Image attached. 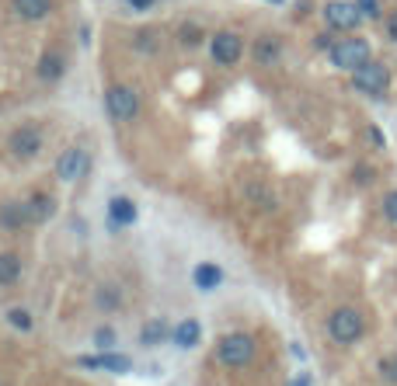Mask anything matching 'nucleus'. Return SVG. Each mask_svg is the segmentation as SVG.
<instances>
[{
  "label": "nucleus",
  "mask_w": 397,
  "mask_h": 386,
  "mask_svg": "<svg viewBox=\"0 0 397 386\" xmlns=\"http://www.w3.org/2000/svg\"><path fill=\"white\" fill-rule=\"evenodd\" d=\"M324 21L338 32H352L359 21H363V11L356 4H345V0H331V4L324 8Z\"/></svg>",
  "instance_id": "obj_6"
},
{
  "label": "nucleus",
  "mask_w": 397,
  "mask_h": 386,
  "mask_svg": "<svg viewBox=\"0 0 397 386\" xmlns=\"http://www.w3.org/2000/svg\"><path fill=\"white\" fill-rule=\"evenodd\" d=\"M373 60V52H369V42L366 38H342V42H334L331 45V63L338 70H359L363 63Z\"/></svg>",
  "instance_id": "obj_2"
},
{
  "label": "nucleus",
  "mask_w": 397,
  "mask_h": 386,
  "mask_svg": "<svg viewBox=\"0 0 397 386\" xmlns=\"http://www.w3.org/2000/svg\"><path fill=\"white\" fill-rule=\"evenodd\" d=\"M87 168H91V157H87V150L70 146V150H63L60 163H56V174H60L63 181H77V178H84V174H87Z\"/></svg>",
  "instance_id": "obj_7"
},
{
  "label": "nucleus",
  "mask_w": 397,
  "mask_h": 386,
  "mask_svg": "<svg viewBox=\"0 0 397 386\" xmlns=\"http://www.w3.org/2000/svg\"><path fill=\"white\" fill-rule=\"evenodd\" d=\"M290 386H310V376H307V372H303V376H297V379H293V383H290Z\"/></svg>",
  "instance_id": "obj_30"
},
{
  "label": "nucleus",
  "mask_w": 397,
  "mask_h": 386,
  "mask_svg": "<svg viewBox=\"0 0 397 386\" xmlns=\"http://www.w3.org/2000/svg\"><path fill=\"white\" fill-rule=\"evenodd\" d=\"M28 212H32V223H42V219L52 216V198H49V195H35V198L28 202Z\"/></svg>",
  "instance_id": "obj_17"
},
{
  "label": "nucleus",
  "mask_w": 397,
  "mask_h": 386,
  "mask_svg": "<svg viewBox=\"0 0 397 386\" xmlns=\"http://www.w3.org/2000/svg\"><path fill=\"white\" fill-rule=\"evenodd\" d=\"M164 338H167V327H164V320H150V323L143 327V345H150V348H153V345H160Z\"/></svg>",
  "instance_id": "obj_18"
},
{
  "label": "nucleus",
  "mask_w": 397,
  "mask_h": 386,
  "mask_svg": "<svg viewBox=\"0 0 397 386\" xmlns=\"http://www.w3.org/2000/svg\"><path fill=\"white\" fill-rule=\"evenodd\" d=\"M192 279H195V286H199V289H206V293H209V289H216V286H219L223 271H219L216 264H199Z\"/></svg>",
  "instance_id": "obj_14"
},
{
  "label": "nucleus",
  "mask_w": 397,
  "mask_h": 386,
  "mask_svg": "<svg viewBox=\"0 0 397 386\" xmlns=\"http://www.w3.org/2000/svg\"><path fill=\"white\" fill-rule=\"evenodd\" d=\"M363 330H366V320H363V313L352 310V306H342V310H334V313L328 317V334H331V341H338V345H356V341L363 338Z\"/></svg>",
  "instance_id": "obj_1"
},
{
  "label": "nucleus",
  "mask_w": 397,
  "mask_h": 386,
  "mask_svg": "<svg viewBox=\"0 0 397 386\" xmlns=\"http://www.w3.org/2000/svg\"><path fill=\"white\" fill-rule=\"evenodd\" d=\"M272 60H279V38H261L258 42V63L268 67Z\"/></svg>",
  "instance_id": "obj_19"
},
{
  "label": "nucleus",
  "mask_w": 397,
  "mask_h": 386,
  "mask_svg": "<svg viewBox=\"0 0 397 386\" xmlns=\"http://www.w3.org/2000/svg\"><path fill=\"white\" fill-rule=\"evenodd\" d=\"M129 4H133V8H136V11H147V8H150V4H153V0H129Z\"/></svg>",
  "instance_id": "obj_28"
},
{
  "label": "nucleus",
  "mask_w": 397,
  "mask_h": 386,
  "mask_svg": "<svg viewBox=\"0 0 397 386\" xmlns=\"http://www.w3.org/2000/svg\"><path fill=\"white\" fill-rule=\"evenodd\" d=\"M105 104H108V115L116 119V122H133L136 112H140V94H136L133 87L119 84V87H111V91H108Z\"/></svg>",
  "instance_id": "obj_4"
},
{
  "label": "nucleus",
  "mask_w": 397,
  "mask_h": 386,
  "mask_svg": "<svg viewBox=\"0 0 397 386\" xmlns=\"http://www.w3.org/2000/svg\"><path fill=\"white\" fill-rule=\"evenodd\" d=\"M108 216L116 219L119 227H129L133 219H136V205H133V198H122V195H119V198H111V202H108Z\"/></svg>",
  "instance_id": "obj_12"
},
{
  "label": "nucleus",
  "mask_w": 397,
  "mask_h": 386,
  "mask_svg": "<svg viewBox=\"0 0 397 386\" xmlns=\"http://www.w3.org/2000/svg\"><path fill=\"white\" fill-rule=\"evenodd\" d=\"M387 84H390V73H387V67L376 63V60H369V63H363L359 70H352V87H356L359 94L380 98V94L387 91Z\"/></svg>",
  "instance_id": "obj_3"
},
{
  "label": "nucleus",
  "mask_w": 397,
  "mask_h": 386,
  "mask_svg": "<svg viewBox=\"0 0 397 386\" xmlns=\"http://www.w3.org/2000/svg\"><path fill=\"white\" fill-rule=\"evenodd\" d=\"M8 320H11V327H18V330H28V327H32V317H28L25 310H11Z\"/></svg>",
  "instance_id": "obj_22"
},
{
  "label": "nucleus",
  "mask_w": 397,
  "mask_h": 386,
  "mask_svg": "<svg viewBox=\"0 0 397 386\" xmlns=\"http://www.w3.org/2000/svg\"><path fill=\"white\" fill-rule=\"evenodd\" d=\"M380 376H383V383H394V386H397V355L380 359Z\"/></svg>",
  "instance_id": "obj_21"
},
{
  "label": "nucleus",
  "mask_w": 397,
  "mask_h": 386,
  "mask_svg": "<svg viewBox=\"0 0 397 386\" xmlns=\"http://www.w3.org/2000/svg\"><path fill=\"white\" fill-rule=\"evenodd\" d=\"M94 341H98L101 348H108L111 341H116V330H111V327H101V330H98V334H94Z\"/></svg>",
  "instance_id": "obj_25"
},
{
  "label": "nucleus",
  "mask_w": 397,
  "mask_h": 386,
  "mask_svg": "<svg viewBox=\"0 0 397 386\" xmlns=\"http://www.w3.org/2000/svg\"><path fill=\"white\" fill-rule=\"evenodd\" d=\"M0 219H4L8 227H21V223H32L28 202H25V205H4V212H0Z\"/></svg>",
  "instance_id": "obj_16"
},
{
  "label": "nucleus",
  "mask_w": 397,
  "mask_h": 386,
  "mask_svg": "<svg viewBox=\"0 0 397 386\" xmlns=\"http://www.w3.org/2000/svg\"><path fill=\"white\" fill-rule=\"evenodd\" d=\"M383 212H387V219H394V223H397V192H387V198H383Z\"/></svg>",
  "instance_id": "obj_24"
},
{
  "label": "nucleus",
  "mask_w": 397,
  "mask_h": 386,
  "mask_svg": "<svg viewBox=\"0 0 397 386\" xmlns=\"http://www.w3.org/2000/svg\"><path fill=\"white\" fill-rule=\"evenodd\" d=\"M199 338H202V327L195 320H182L175 327V345L178 348H192V345H199Z\"/></svg>",
  "instance_id": "obj_13"
},
{
  "label": "nucleus",
  "mask_w": 397,
  "mask_h": 386,
  "mask_svg": "<svg viewBox=\"0 0 397 386\" xmlns=\"http://www.w3.org/2000/svg\"><path fill=\"white\" fill-rule=\"evenodd\" d=\"M39 150H42V133H39L35 126H21V129L11 133V153H14V157L28 160V157H35Z\"/></svg>",
  "instance_id": "obj_9"
},
{
  "label": "nucleus",
  "mask_w": 397,
  "mask_h": 386,
  "mask_svg": "<svg viewBox=\"0 0 397 386\" xmlns=\"http://www.w3.org/2000/svg\"><path fill=\"white\" fill-rule=\"evenodd\" d=\"M369 139H373L376 146H383V133H380V129H369Z\"/></svg>",
  "instance_id": "obj_29"
},
{
  "label": "nucleus",
  "mask_w": 397,
  "mask_h": 386,
  "mask_svg": "<svg viewBox=\"0 0 397 386\" xmlns=\"http://www.w3.org/2000/svg\"><path fill=\"white\" fill-rule=\"evenodd\" d=\"M81 365H87V369H105V372H129V369H133V362H129L126 355H111V352H105V355H98V359H81Z\"/></svg>",
  "instance_id": "obj_11"
},
{
  "label": "nucleus",
  "mask_w": 397,
  "mask_h": 386,
  "mask_svg": "<svg viewBox=\"0 0 397 386\" xmlns=\"http://www.w3.org/2000/svg\"><path fill=\"white\" fill-rule=\"evenodd\" d=\"M272 4H279V0H272Z\"/></svg>",
  "instance_id": "obj_31"
},
{
  "label": "nucleus",
  "mask_w": 397,
  "mask_h": 386,
  "mask_svg": "<svg viewBox=\"0 0 397 386\" xmlns=\"http://www.w3.org/2000/svg\"><path fill=\"white\" fill-rule=\"evenodd\" d=\"M39 73L45 77V80H56L63 73V60L60 56H42V63H39Z\"/></svg>",
  "instance_id": "obj_20"
},
{
  "label": "nucleus",
  "mask_w": 397,
  "mask_h": 386,
  "mask_svg": "<svg viewBox=\"0 0 397 386\" xmlns=\"http://www.w3.org/2000/svg\"><path fill=\"white\" fill-rule=\"evenodd\" d=\"M182 42H185V45H195V42H199V28H182Z\"/></svg>",
  "instance_id": "obj_26"
},
{
  "label": "nucleus",
  "mask_w": 397,
  "mask_h": 386,
  "mask_svg": "<svg viewBox=\"0 0 397 386\" xmlns=\"http://www.w3.org/2000/svg\"><path fill=\"white\" fill-rule=\"evenodd\" d=\"M21 275V261L14 254H0V286H11Z\"/></svg>",
  "instance_id": "obj_15"
},
{
  "label": "nucleus",
  "mask_w": 397,
  "mask_h": 386,
  "mask_svg": "<svg viewBox=\"0 0 397 386\" xmlns=\"http://www.w3.org/2000/svg\"><path fill=\"white\" fill-rule=\"evenodd\" d=\"M219 362L223 365H230V369H241V365H248L251 362V355H255V341L248 338V334H226L223 341H219Z\"/></svg>",
  "instance_id": "obj_5"
},
{
  "label": "nucleus",
  "mask_w": 397,
  "mask_h": 386,
  "mask_svg": "<svg viewBox=\"0 0 397 386\" xmlns=\"http://www.w3.org/2000/svg\"><path fill=\"white\" fill-rule=\"evenodd\" d=\"M11 11L21 21H42L52 11V0H11Z\"/></svg>",
  "instance_id": "obj_10"
},
{
  "label": "nucleus",
  "mask_w": 397,
  "mask_h": 386,
  "mask_svg": "<svg viewBox=\"0 0 397 386\" xmlns=\"http://www.w3.org/2000/svg\"><path fill=\"white\" fill-rule=\"evenodd\" d=\"M356 8L363 11V18H380V0H356Z\"/></svg>",
  "instance_id": "obj_23"
},
{
  "label": "nucleus",
  "mask_w": 397,
  "mask_h": 386,
  "mask_svg": "<svg viewBox=\"0 0 397 386\" xmlns=\"http://www.w3.org/2000/svg\"><path fill=\"white\" fill-rule=\"evenodd\" d=\"M387 38H390V42H397V11L387 18Z\"/></svg>",
  "instance_id": "obj_27"
},
{
  "label": "nucleus",
  "mask_w": 397,
  "mask_h": 386,
  "mask_svg": "<svg viewBox=\"0 0 397 386\" xmlns=\"http://www.w3.org/2000/svg\"><path fill=\"white\" fill-rule=\"evenodd\" d=\"M241 52H244V42H241L234 32H219V35L213 38V60H216L219 67H234V63L241 60Z\"/></svg>",
  "instance_id": "obj_8"
}]
</instances>
